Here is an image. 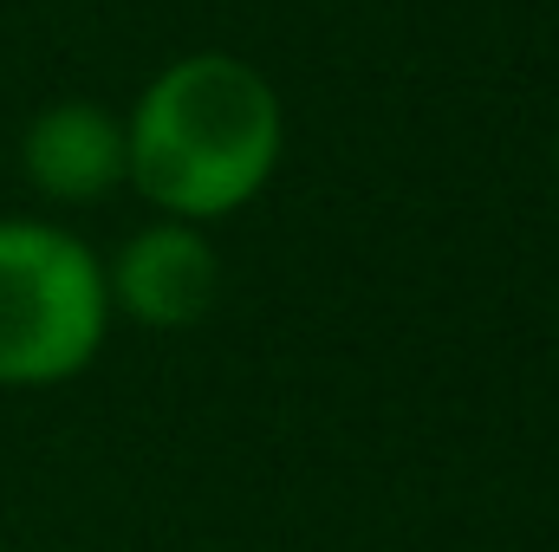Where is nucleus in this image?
Segmentation results:
<instances>
[{
    "instance_id": "1",
    "label": "nucleus",
    "mask_w": 559,
    "mask_h": 552,
    "mask_svg": "<svg viewBox=\"0 0 559 552\" xmlns=\"http://www.w3.org/2000/svg\"><path fill=\"white\" fill-rule=\"evenodd\" d=\"M131 189L176 221H215L248 208L280 169L286 111L267 72L235 52H189L143 85L124 118Z\"/></svg>"
},
{
    "instance_id": "2",
    "label": "nucleus",
    "mask_w": 559,
    "mask_h": 552,
    "mask_svg": "<svg viewBox=\"0 0 559 552\" xmlns=\"http://www.w3.org/2000/svg\"><path fill=\"white\" fill-rule=\"evenodd\" d=\"M111 325L105 267L52 221H0V384L79 377Z\"/></svg>"
},
{
    "instance_id": "3",
    "label": "nucleus",
    "mask_w": 559,
    "mask_h": 552,
    "mask_svg": "<svg viewBox=\"0 0 559 552\" xmlns=\"http://www.w3.org/2000/svg\"><path fill=\"white\" fill-rule=\"evenodd\" d=\"M105 292L138 325L176 332V325H195L215 305V292H222V254H215V241L195 221L163 215L143 235H131L124 254L105 267Z\"/></svg>"
},
{
    "instance_id": "4",
    "label": "nucleus",
    "mask_w": 559,
    "mask_h": 552,
    "mask_svg": "<svg viewBox=\"0 0 559 552\" xmlns=\"http://www.w3.org/2000/svg\"><path fill=\"white\" fill-rule=\"evenodd\" d=\"M20 169L39 195L52 202H98L118 182H131V143L124 118L92 105V98H59L46 105L26 137H20Z\"/></svg>"
},
{
    "instance_id": "5",
    "label": "nucleus",
    "mask_w": 559,
    "mask_h": 552,
    "mask_svg": "<svg viewBox=\"0 0 559 552\" xmlns=\"http://www.w3.org/2000/svg\"><path fill=\"white\" fill-rule=\"evenodd\" d=\"M554 169H559V143H554Z\"/></svg>"
}]
</instances>
